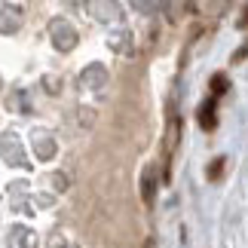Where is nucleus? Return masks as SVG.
Listing matches in <instances>:
<instances>
[{"instance_id":"nucleus-4","label":"nucleus","mask_w":248,"mask_h":248,"mask_svg":"<svg viewBox=\"0 0 248 248\" xmlns=\"http://www.w3.org/2000/svg\"><path fill=\"white\" fill-rule=\"evenodd\" d=\"M80 80H83L86 89H92V86H95V89H101V83H104V68H101V64H92L89 71H83Z\"/></svg>"},{"instance_id":"nucleus-1","label":"nucleus","mask_w":248,"mask_h":248,"mask_svg":"<svg viewBox=\"0 0 248 248\" xmlns=\"http://www.w3.org/2000/svg\"><path fill=\"white\" fill-rule=\"evenodd\" d=\"M49 34H52L55 49H62V52L74 49V43H77V34H74V28L64 22V18H52V22H49Z\"/></svg>"},{"instance_id":"nucleus-5","label":"nucleus","mask_w":248,"mask_h":248,"mask_svg":"<svg viewBox=\"0 0 248 248\" xmlns=\"http://www.w3.org/2000/svg\"><path fill=\"white\" fill-rule=\"evenodd\" d=\"M227 86H230V83H227L224 74H215V77H212V98H221V95L227 92Z\"/></svg>"},{"instance_id":"nucleus-7","label":"nucleus","mask_w":248,"mask_h":248,"mask_svg":"<svg viewBox=\"0 0 248 248\" xmlns=\"http://www.w3.org/2000/svg\"><path fill=\"white\" fill-rule=\"evenodd\" d=\"M6 16L9 13H0V31H3V34H9V31H16V28H18V22H9Z\"/></svg>"},{"instance_id":"nucleus-8","label":"nucleus","mask_w":248,"mask_h":248,"mask_svg":"<svg viewBox=\"0 0 248 248\" xmlns=\"http://www.w3.org/2000/svg\"><path fill=\"white\" fill-rule=\"evenodd\" d=\"M239 25H242V28H245V25H248V9H245V16H242V18H239Z\"/></svg>"},{"instance_id":"nucleus-6","label":"nucleus","mask_w":248,"mask_h":248,"mask_svg":"<svg viewBox=\"0 0 248 248\" xmlns=\"http://www.w3.org/2000/svg\"><path fill=\"white\" fill-rule=\"evenodd\" d=\"M224 163L227 159L224 156H217L215 163H212V169H208V181H215V178H221V171H224Z\"/></svg>"},{"instance_id":"nucleus-2","label":"nucleus","mask_w":248,"mask_h":248,"mask_svg":"<svg viewBox=\"0 0 248 248\" xmlns=\"http://www.w3.org/2000/svg\"><path fill=\"white\" fill-rule=\"evenodd\" d=\"M196 123H199L202 132H215V126H217V98H205L202 104H199Z\"/></svg>"},{"instance_id":"nucleus-3","label":"nucleus","mask_w":248,"mask_h":248,"mask_svg":"<svg viewBox=\"0 0 248 248\" xmlns=\"http://www.w3.org/2000/svg\"><path fill=\"white\" fill-rule=\"evenodd\" d=\"M141 196H144L147 205H154V196H156V166H147L144 175H141Z\"/></svg>"}]
</instances>
